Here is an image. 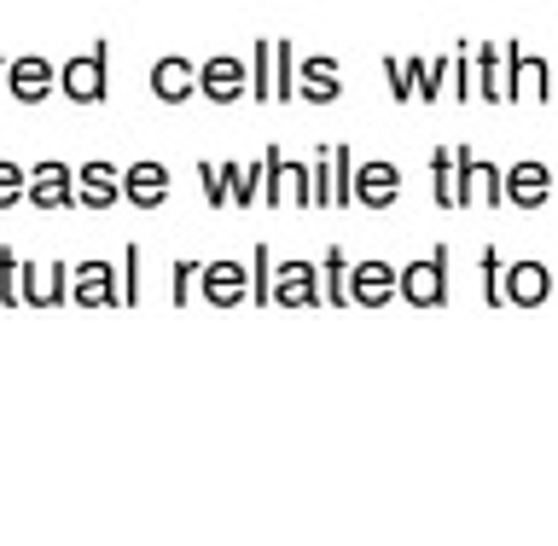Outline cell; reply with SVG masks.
Segmentation results:
<instances>
[{"label":"cell","instance_id":"obj_25","mask_svg":"<svg viewBox=\"0 0 558 546\" xmlns=\"http://www.w3.org/2000/svg\"><path fill=\"white\" fill-rule=\"evenodd\" d=\"M471 181H477V204H488V209H506V192H500V163H488V157H471Z\"/></svg>","mask_w":558,"mask_h":546},{"label":"cell","instance_id":"obj_26","mask_svg":"<svg viewBox=\"0 0 558 546\" xmlns=\"http://www.w3.org/2000/svg\"><path fill=\"white\" fill-rule=\"evenodd\" d=\"M430 192H436V204H442V209H453V146L430 151Z\"/></svg>","mask_w":558,"mask_h":546},{"label":"cell","instance_id":"obj_12","mask_svg":"<svg viewBox=\"0 0 558 546\" xmlns=\"http://www.w3.org/2000/svg\"><path fill=\"white\" fill-rule=\"evenodd\" d=\"M268 303H279V308H320V268H314V262H279V279H274Z\"/></svg>","mask_w":558,"mask_h":546},{"label":"cell","instance_id":"obj_21","mask_svg":"<svg viewBox=\"0 0 558 546\" xmlns=\"http://www.w3.org/2000/svg\"><path fill=\"white\" fill-rule=\"evenodd\" d=\"M326 151H331V204L349 209V204H355V192H349V181H355V151H349L343 139H338V146H326Z\"/></svg>","mask_w":558,"mask_h":546},{"label":"cell","instance_id":"obj_31","mask_svg":"<svg viewBox=\"0 0 558 546\" xmlns=\"http://www.w3.org/2000/svg\"><path fill=\"white\" fill-rule=\"evenodd\" d=\"M448 94L460 99V105H471V99H477V70H471V59H465V52H453V70H448Z\"/></svg>","mask_w":558,"mask_h":546},{"label":"cell","instance_id":"obj_38","mask_svg":"<svg viewBox=\"0 0 558 546\" xmlns=\"http://www.w3.org/2000/svg\"><path fill=\"white\" fill-rule=\"evenodd\" d=\"M0 70H7V64H0Z\"/></svg>","mask_w":558,"mask_h":546},{"label":"cell","instance_id":"obj_3","mask_svg":"<svg viewBox=\"0 0 558 546\" xmlns=\"http://www.w3.org/2000/svg\"><path fill=\"white\" fill-rule=\"evenodd\" d=\"M59 94L76 105H105L111 94V41H94V52H76V59L59 64Z\"/></svg>","mask_w":558,"mask_h":546},{"label":"cell","instance_id":"obj_22","mask_svg":"<svg viewBox=\"0 0 558 546\" xmlns=\"http://www.w3.org/2000/svg\"><path fill=\"white\" fill-rule=\"evenodd\" d=\"M471 70H477V99L500 105V41L477 47V59H471Z\"/></svg>","mask_w":558,"mask_h":546},{"label":"cell","instance_id":"obj_5","mask_svg":"<svg viewBox=\"0 0 558 546\" xmlns=\"http://www.w3.org/2000/svg\"><path fill=\"white\" fill-rule=\"evenodd\" d=\"M70 303L76 308H122V286H117V268L111 262H76L70 268Z\"/></svg>","mask_w":558,"mask_h":546},{"label":"cell","instance_id":"obj_16","mask_svg":"<svg viewBox=\"0 0 558 546\" xmlns=\"http://www.w3.org/2000/svg\"><path fill=\"white\" fill-rule=\"evenodd\" d=\"M296 99L338 105L343 99V70L331 64V59H296Z\"/></svg>","mask_w":558,"mask_h":546},{"label":"cell","instance_id":"obj_17","mask_svg":"<svg viewBox=\"0 0 558 546\" xmlns=\"http://www.w3.org/2000/svg\"><path fill=\"white\" fill-rule=\"evenodd\" d=\"M146 82H151V94L163 105H186L192 94H198V64H186V59H174V52H169V59L151 64Z\"/></svg>","mask_w":558,"mask_h":546},{"label":"cell","instance_id":"obj_8","mask_svg":"<svg viewBox=\"0 0 558 546\" xmlns=\"http://www.w3.org/2000/svg\"><path fill=\"white\" fill-rule=\"evenodd\" d=\"M547 291H553V274H547V262H512V268L500 274V308H541L547 303Z\"/></svg>","mask_w":558,"mask_h":546},{"label":"cell","instance_id":"obj_1","mask_svg":"<svg viewBox=\"0 0 558 546\" xmlns=\"http://www.w3.org/2000/svg\"><path fill=\"white\" fill-rule=\"evenodd\" d=\"M553 70L541 52H530L523 41H500V105H518V99H547L553 94Z\"/></svg>","mask_w":558,"mask_h":546},{"label":"cell","instance_id":"obj_35","mask_svg":"<svg viewBox=\"0 0 558 546\" xmlns=\"http://www.w3.org/2000/svg\"><path fill=\"white\" fill-rule=\"evenodd\" d=\"M41 296H47V308L70 303V268H64V262H52V268H41Z\"/></svg>","mask_w":558,"mask_h":546},{"label":"cell","instance_id":"obj_29","mask_svg":"<svg viewBox=\"0 0 558 546\" xmlns=\"http://www.w3.org/2000/svg\"><path fill=\"white\" fill-rule=\"evenodd\" d=\"M477 274H483V303L500 308V274H506V262H500L495 244H483V251H477Z\"/></svg>","mask_w":558,"mask_h":546},{"label":"cell","instance_id":"obj_14","mask_svg":"<svg viewBox=\"0 0 558 546\" xmlns=\"http://www.w3.org/2000/svg\"><path fill=\"white\" fill-rule=\"evenodd\" d=\"M70 181H76V209H111V204H122L117 163H105V157H94V163H82V169H70Z\"/></svg>","mask_w":558,"mask_h":546},{"label":"cell","instance_id":"obj_33","mask_svg":"<svg viewBox=\"0 0 558 546\" xmlns=\"http://www.w3.org/2000/svg\"><path fill=\"white\" fill-rule=\"evenodd\" d=\"M198 268H204V262H192V256H181V262H174V286H169V303L174 308H186V296H192V286H198Z\"/></svg>","mask_w":558,"mask_h":546},{"label":"cell","instance_id":"obj_27","mask_svg":"<svg viewBox=\"0 0 558 546\" xmlns=\"http://www.w3.org/2000/svg\"><path fill=\"white\" fill-rule=\"evenodd\" d=\"M448 70H453V52H448V59H425V70H418V87H413V94L418 99H442L448 94Z\"/></svg>","mask_w":558,"mask_h":546},{"label":"cell","instance_id":"obj_32","mask_svg":"<svg viewBox=\"0 0 558 546\" xmlns=\"http://www.w3.org/2000/svg\"><path fill=\"white\" fill-rule=\"evenodd\" d=\"M308 181H314V209H326L331 204V151L326 146L308 157Z\"/></svg>","mask_w":558,"mask_h":546},{"label":"cell","instance_id":"obj_24","mask_svg":"<svg viewBox=\"0 0 558 546\" xmlns=\"http://www.w3.org/2000/svg\"><path fill=\"white\" fill-rule=\"evenodd\" d=\"M274 99L279 105L296 99V47L291 41H274Z\"/></svg>","mask_w":558,"mask_h":546},{"label":"cell","instance_id":"obj_15","mask_svg":"<svg viewBox=\"0 0 558 546\" xmlns=\"http://www.w3.org/2000/svg\"><path fill=\"white\" fill-rule=\"evenodd\" d=\"M198 94L216 99V105L244 99V59H233V52H216V59H204V64H198Z\"/></svg>","mask_w":558,"mask_h":546},{"label":"cell","instance_id":"obj_9","mask_svg":"<svg viewBox=\"0 0 558 546\" xmlns=\"http://www.w3.org/2000/svg\"><path fill=\"white\" fill-rule=\"evenodd\" d=\"M0 76H7V94L17 105H41L52 87H59V64H47L41 52H24V59H12Z\"/></svg>","mask_w":558,"mask_h":546},{"label":"cell","instance_id":"obj_23","mask_svg":"<svg viewBox=\"0 0 558 546\" xmlns=\"http://www.w3.org/2000/svg\"><path fill=\"white\" fill-rule=\"evenodd\" d=\"M418 70H425V59H384V82H390V99H396V105L413 99Z\"/></svg>","mask_w":558,"mask_h":546},{"label":"cell","instance_id":"obj_28","mask_svg":"<svg viewBox=\"0 0 558 546\" xmlns=\"http://www.w3.org/2000/svg\"><path fill=\"white\" fill-rule=\"evenodd\" d=\"M268 291H274V256H268V244H256L251 251V303L268 308Z\"/></svg>","mask_w":558,"mask_h":546},{"label":"cell","instance_id":"obj_11","mask_svg":"<svg viewBox=\"0 0 558 546\" xmlns=\"http://www.w3.org/2000/svg\"><path fill=\"white\" fill-rule=\"evenodd\" d=\"M117 186H122V204H134V209H163L169 204V169L151 163V157L117 169Z\"/></svg>","mask_w":558,"mask_h":546},{"label":"cell","instance_id":"obj_4","mask_svg":"<svg viewBox=\"0 0 558 546\" xmlns=\"http://www.w3.org/2000/svg\"><path fill=\"white\" fill-rule=\"evenodd\" d=\"M24 204H35L41 216H47V209H76V181H70V163L41 157L35 169H24Z\"/></svg>","mask_w":558,"mask_h":546},{"label":"cell","instance_id":"obj_30","mask_svg":"<svg viewBox=\"0 0 558 546\" xmlns=\"http://www.w3.org/2000/svg\"><path fill=\"white\" fill-rule=\"evenodd\" d=\"M279 181L291 186V198L303 204V209H314V181H308V163H296V157H279Z\"/></svg>","mask_w":558,"mask_h":546},{"label":"cell","instance_id":"obj_20","mask_svg":"<svg viewBox=\"0 0 558 546\" xmlns=\"http://www.w3.org/2000/svg\"><path fill=\"white\" fill-rule=\"evenodd\" d=\"M343 279H349V256L338 251V244H326V262H320V303H331V308H349Z\"/></svg>","mask_w":558,"mask_h":546},{"label":"cell","instance_id":"obj_18","mask_svg":"<svg viewBox=\"0 0 558 546\" xmlns=\"http://www.w3.org/2000/svg\"><path fill=\"white\" fill-rule=\"evenodd\" d=\"M198 181H204V204H209V209H216V216H221V209L233 204V181H239V163H209V157H204V163H198Z\"/></svg>","mask_w":558,"mask_h":546},{"label":"cell","instance_id":"obj_2","mask_svg":"<svg viewBox=\"0 0 558 546\" xmlns=\"http://www.w3.org/2000/svg\"><path fill=\"white\" fill-rule=\"evenodd\" d=\"M448 244H436L425 262H408L396 268V296L408 308H448Z\"/></svg>","mask_w":558,"mask_h":546},{"label":"cell","instance_id":"obj_19","mask_svg":"<svg viewBox=\"0 0 558 546\" xmlns=\"http://www.w3.org/2000/svg\"><path fill=\"white\" fill-rule=\"evenodd\" d=\"M244 94L268 105L274 99V41H256L251 47V64H244Z\"/></svg>","mask_w":558,"mask_h":546},{"label":"cell","instance_id":"obj_13","mask_svg":"<svg viewBox=\"0 0 558 546\" xmlns=\"http://www.w3.org/2000/svg\"><path fill=\"white\" fill-rule=\"evenodd\" d=\"M349 192H355L361 209H390L401 198V169L396 163H355V181H349Z\"/></svg>","mask_w":558,"mask_h":546},{"label":"cell","instance_id":"obj_10","mask_svg":"<svg viewBox=\"0 0 558 546\" xmlns=\"http://www.w3.org/2000/svg\"><path fill=\"white\" fill-rule=\"evenodd\" d=\"M343 291H349V308H384V303H396V268L390 262H355L343 279Z\"/></svg>","mask_w":558,"mask_h":546},{"label":"cell","instance_id":"obj_6","mask_svg":"<svg viewBox=\"0 0 558 546\" xmlns=\"http://www.w3.org/2000/svg\"><path fill=\"white\" fill-rule=\"evenodd\" d=\"M500 192H506V204H512V209H541L553 198V169L541 163V157H523V163L500 169Z\"/></svg>","mask_w":558,"mask_h":546},{"label":"cell","instance_id":"obj_37","mask_svg":"<svg viewBox=\"0 0 558 546\" xmlns=\"http://www.w3.org/2000/svg\"><path fill=\"white\" fill-rule=\"evenodd\" d=\"M12 204H24V169L0 157V209H12Z\"/></svg>","mask_w":558,"mask_h":546},{"label":"cell","instance_id":"obj_34","mask_svg":"<svg viewBox=\"0 0 558 546\" xmlns=\"http://www.w3.org/2000/svg\"><path fill=\"white\" fill-rule=\"evenodd\" d=\"M17 268H24L17 251H12V244H0V308H17Z\"/></svg>","mask_w":558,"mask_h":546},{"label":"cell","instance_id":"obj_36","mask_svg":"<svg viewBox=\"0 0 558 546\" xmlns=\"http://www.w3.org/2000/svg\"><path fill=\"white\" fill-rule=\"evenodd\" d=\"M122 308H140V244L122 251Z\"/></svg>","mask_w":558,"mask_h":546},{"label":"cell","instance_id":"obj_7","mask_svg":"<svg viewBox=\"0 0 558 546\" xmlns=\"http://www.w3.org/2000/svg\"><path fill=\"white\" fill-rule=\"evenodd\" d=\"M198 291L209 308H239V303H251V268L244 262H204Z\"/></svg>","mask_w":558,"mask_h":546}]
</instances>
